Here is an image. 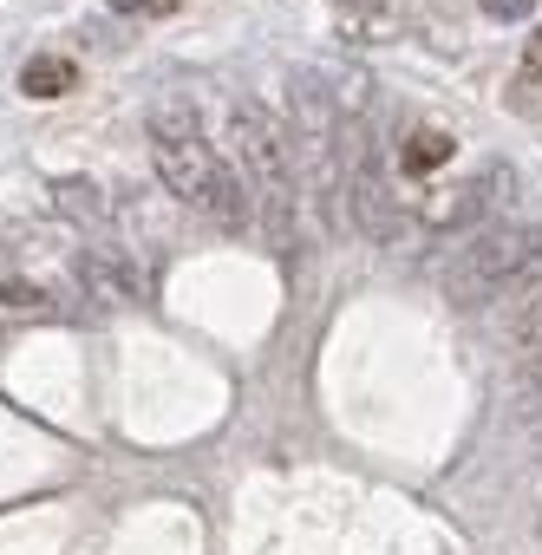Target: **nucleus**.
Segmentation results:
<instances>
[{
    "label": "nucleus",
    "instance_id": "1",
    "mask_svg": "<svg viewBox=\"0 0 542 555\" xmlns=\"http://www.w3.org/2000/svg\"><path fill=\"white\" fill-rule=\"evenodd\" d=\"M535 282H542V222H490V229L464 235L444 268V295L457 308H483L496 295L509 301Z\"/></svg>",
    "mask_w": 542,
    "mask_h": 555
},
{
    "label": "nucleus",
    "instance_id": "2",
    "mask_svg": "<svg viewBox=\"0 0 542 555\" xmlns=\"http://www.w3.org/2000/svg\"><path fill=\"white\" fill-rule=\"evenodd\" d=\"M229 138H235V157H242V170H248L268 222H275V235H282L288 209H295V144H288V131L275 125L268 105L242 99V105H229Z\"/></svg>",
    "mask_w": 542,
    "mask_h": 555
},
{
    "label": "nucleus",
    "instance_id": "3",
    "mask_svg": "<svg viewBox=\"0 0 542 555\" xmlns=\"http://www.w3.org/2000/svg\"><path fill=\"white\" fill-rule=\"evenodd\" d=\"M151 157H157V177L170 183V196H183L196 209L209 203L222 164L203 144V125H196V105L190 99H157L151 105Z\"/></svg>",
    "mask_w": 542,
    "mask_h": 555
},
{
    "label": "nucleus",
    "instance_id": "4",
    "mask_svg": "<svg viewBox=\"0 0 542 555\" xmlns=\"http://www.w3.org/2000/svg\"><path fill=\"white\" fill-rule=\"evenodd\" d=\"M503 183V170L490 164V170H477V177H464L457 190H438L431 203H425V229L431 235H477L483 229V216H490V190Z\"/></svg>",
    "mask_w": 542,
    "mask_h": 555
},
{
    "label": "nucleus",
    "instance_id": "5",
    "mask_svg": "<svg viewBox=\"0 0 542 555\" xmlns=\"http://www.w3.org/2000/svg\"><path fill=\"white\" fill-rule=\"evenodd\" d=\"M60 314V301H53V288H40L34 274H21V282H0V334L8 327H40V321H53Z\"/></svg>",
    "mask_w": 542,
    "mask_h": 555
},
{
    "label": "nucleus",
    "instance_id": "6",
    "mask_svg": "<svg viewBox=\"0 0 542 555\" xmlns=\"http://www.w3.org/2000/svg\"><path fill=\"white\" fill-rule=\"evenodd\" d=\"M503 340L516 347V360H542V282L522 288V295H509V308H503Z\"/></svg>",
    "mask_w": 542,
    "mask_h": 555
},
{
    "label": "nucleus",
    "instance_id": "7",
    "mask_svg": "<svg viewBox=\"0 0 542 555\" xmlns=\"http://www.w3.org/2000/svg\"><path fill=\"white\" fill-rule=\"evenodd\" d=\"M353 216H360V229L366 235H392L399 229V216H392V196H386V177H379V164H366L360 177H353Z\"/></svg>",
    "mask_w": 542,
    "mask_h": 555
},
{
    "label": "nucleus",
    "instance_id": "8",
    "mask_svg": "<svg viewBox=\"0 0 542 555\" xmlns=\"http://www.w3.org/2000/svg\"><path fill=\"white\" fill-rule=\"evenodd\" d=\"M73 86H79V66L60 60V53H40V60L21 66V92H27V99H66Z\"/></svg>",
    "mask_w": 542,
    "mask_h": 555
},
{
    "label": "nucleus",
    "instance_id": "9",
    "mask_svg": "<svg viewBox=\"0 0 542 555\" xmlns=\"http://www.w3.org/2000/svg\"><path fill=\"white\" fill-rule=\"evenodd\" d=\"M53 196H60V216H73V222H105V196H99L92 177H60Z\"/></svg>",
    "mask_w": 542,
    "mask_h": 555
},
{
    "label": "nucleus",
    "instance_id": "10",
    "mask_svg": "<svg viewBox=\"0 0 542 555\" xmlns=\"http://www.w3.org/2000/svg\"><path fill=\"white\" fill-rule=\"evenodd\" d=\"M392 27V8L386 0H340V34L347 40H379Z\"/></svg>",
    "mask_w": 542,
    "mask_h": 555
},
{
    "label": "nucleus",
    "instance_id": "11",
    "mask_svg": "<svg viewBox=\"0 0 542 555\" xmlns=\"http://www.w3.org/2000/svg\"><path fill=\"white\" fill-rule=\"evenodd\" d=\"M444 157H451V131H431V125H425V131H412V144L399 151V170L425 177V170H438Z\"/></svg>",
    "mask_w": 542,
    "mask_h": 555
},
{
    "label": "nucleus",
    "instance_id": "12",
    "mask_svg": "<svg viewBox=\"0 0 542 555\" xmlns=\"http://www.w3.org/2000/svg\"><path fill=\"white\" fill-rule=\"evenodd\" d=\"M118 14H131V21H164V14H177L183 0H112Z\"/></svg>",
    "mask_w": 542,
    "mask_h": 555
},
{
    "label": "nucleus",
    "instance_id": "13",
    "mask_svg": "<svg viewBox=\"0 0 542 555\" xmlns=\"http://www.w3.org/2000/svg\"><path fill=\"white\" fill-rule=\"evenodd\" d=\"M529 8H535V0H483V14H490V21H522Z\"/></svg>",
    "mask_w": 542,
    "mask_h": 555
},
{
    "label": "nucleus",
    "instance_id": "14",
    "mask_svg": "<svg viewBox=\"0 0 542 555\" xmlns=\"http://www.w3.org/2000/svg\"><path fill=\"white\" fill-rule=\"evenodd\" d=\"M529 73H535V79H542V27H535V34H529Z\"/></svg>",
    "mask_w": 542,
    "mask_h": 555
}]
</instances>
